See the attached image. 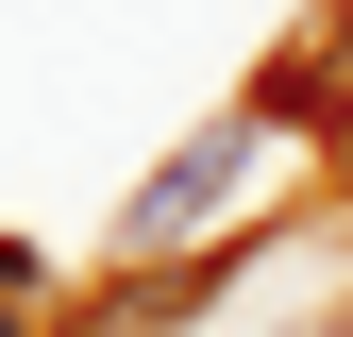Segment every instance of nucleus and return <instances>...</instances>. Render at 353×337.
I'll use <instances>...</instances> for the list:
<instances>
[{
	"label": "nucleus",
	"instance_id": "1",
	"mask_svg": "<svg viewBox=\"0 0 353 337\" xmlns=\"http://www.w3.org/2000/svg\"><path fill=\"white\" fill-rule=\"evenodd\" d=\"M236 186H252V118H236V135H202V152H168L152 186H135V220H118V236H135V270H152V253L185 236V220H219Z\"/></svg>",
	"mask_w": 353,
	"mask_h": 337
}]
</instances>
